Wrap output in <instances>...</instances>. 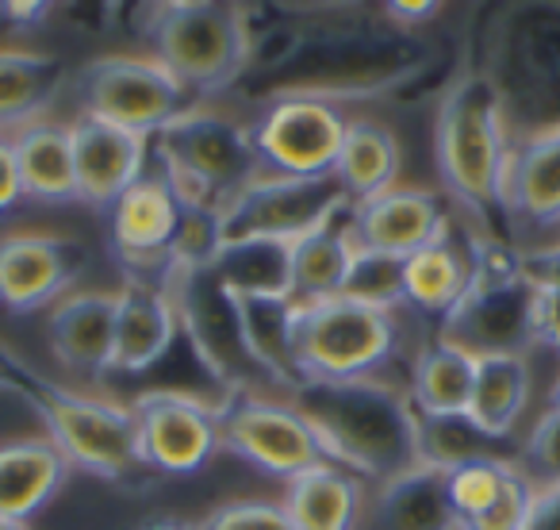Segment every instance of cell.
Wrapping results in <instances>:
<instances>
[{
    "mask_svg": "<svg viewBox=\"0 0 560 530\" xmlns=\"http://www.w3.org/2000/svg\"><path fill=\"white\" fill-rule=\"evenodd\" d=\"M292 407L307 419L330 465L373 484L422 465L411 396L384 381H304Z\"/></svg>",
    "mask_w": 560,
    "mask_h": 530,
    "instance_id": "1",
    "label": "cell"
},
{
    "mask_svg": "<svg viewBox=\"0 0 560 530\" xmlns=\"http://www.w3.org/2000/svg\"><path fill=\"white\" fill-rule=\"evenodd\" d=\"M427 47L399 27H342L296 39L289 50L261 62L249 78L254 96H315V101H353L388 96L422 70Z\"/></svg>",
    "mask_w": 560,
    "mask_h": 530,
    "instance_id": "2",
    "label": "cell"
},
{
    "mask_svg": "<svg viewBox=\"0 0 560 530\" xmlns=\"http://www.w3.org/2000/svg\"><path fill=\"white\" fill-rule=\"evenodd\" d=\"M434 158L442 185L483 223L480 234H495L491 211L506 219L503 181L511 162V127L503 101L483 70L460 73L445 89L434 124Z\"/></svg>",
    "mask_w": 560,
    "mask_h": 530,
    "instance_id": "3",
    "label": "cell"
},
{
    "mask_svg": "<svg viewBox=\"0 0 560 530\" xmlns=\"http://www.w3.org/2000/svg\"><path fill=\"white\" fill-rule=\"evenodd\" d=\"M142 39L154 62L188 96H211L246 78L254 66V32L249 16L234 4L211 0H162L142 9Z\"/></svg>",
    "mask_w": 560,
    "mask_h": 530,
    "instance_id": "4",
    "label": "cell"
},
{
    "mask_svg": "<svg viewBox=\"0 0 560 530\" xmlns=\"http://www.w3.org/2000/svg\"><path fill=\"white\" fill-rule=\"evenodd\" d=\"M522 135L560 124V0H526L499 12L488 39V70Z\"/></svg>",
    "mask_w": 560,
    "mask_h": 530,
    "instance_id": "5",
    "label": "cell"
},
{
    "mask_svg": "<svg viewBox=\"0 0 560 530\" xmlns=\"http://www.w3.org/2000/svg\"><path fill=\"white\" fill-rule=\"evenodd\" d=\"M472 285L442 320L438 338L472 358L514 354L534 346V285L522 277V250L499 234H472Z\"/></svg>",
    "mask_w": 560,
    "mask_h": 530,
    "instance_id": "6",
    "label": "cell"
},
{
    "mask_svg": "<svg viewBox=\"0 0 560 530\" xmlns=\"http://www.w3.org/2000/svg\"><path fill=\"white\" fill-rule=\"evenodd\" d=\"M27 407L39 415L47 438L62 450L70 469H85L116 484H135V476L147 469L131 407L73 392L43 373H35Z\"/></svg>",
    "mask_w": 560,
    "mask_h": 530,
    "instance_id": "7",
    "label": "cell"
},
{
    "mask_svg": "<svg viewBox=\"0 0 560 530\" xmlns=\"http://www.w3.org/2000/svg\"><path fill=\"white\" fill-rule=\"evenodd\" d=\"M396 312L350 297L307 300L292 315V361L304 381H365L396 354Z\"/></svg>",
    "mask_w": 560,
    "mask_h": 530,
    "instance_id": "8",
    "label": "cell"
},
{
    "mask_svg": "<svg viewBox=\"0 0 560 530\" xmlns=\"http://www.w3.org/2000/svg\"><path fill=\"white\" fill-rule=\"evenodd\" d=\"M350 208L335 177H280L261 173L219 211V231L226 242H284L292 246L312 227Z\"/></svg>",
    "mask_w": 560,
    "mask_h": 530,
    "instance_id": "9",
    "label": "cell"
},
{
    "mask_svg": "<svg viewBox=\"0 0 560 530\" xmlns=\"http://www.w3.org/2000/svg\"><path fill=\"white\" fill-rule=\"evenodd\" d=\"M81 93V116L108 119L127 131H139L154 139L165 124L192 112V96L170 78L165 66L154 58H131V55H104L93 58L78 73Z\"/></svg>",
    "mask_w": 560,
    "mask_h": 530,
    "instance_id": "10",
    "label": "cell"
},
{
    "mask_svg": "<svg viewBox=\"0 0 560 530\" xmlns=\"http://www.w3.org/2000/svg\"><path fill=\"white\" fill-rule=\"evenodd\" d=\"M219 450L234 453L277 481H296L307 469L327 465V453L292 400L280 404L254 392H231L219 404Z\"/></svg>",
    "mask_w": 560,
    "mask_h": 530,
    "instance_id": "11",
    "label": "cell"
},
{
    "mask_svg": "<svg viewBox=\"0 0 560 530\" xmlns=\"http://www.w3.org/2000/svg\"><path fill=\"white\" fill-rule=\"evenodd\" d=\"M170 292L180 315V331L192 343L200 366L223 384L226 396L231 392H249V384L265 373L254 361V354H249L234 292L211 274V265L208 269L173 274Z\"/></svg>",
    "mask_w": 560,
    "mask_h": 530,
    "instance_id": "12",
    "label": "cell"
},
{
    "mask_svg": "<svg viewBox=\"0 0 560 530\" xmlns=\"http://www.w3.org/2000/svg\"><path fill=\"white\" fill-rule=\"evenodd\" d=\"M150 142H154L158 165H170V170H180L192 181H200L219 200V211L249 181L261 177V162H257L249 131L234 119L215 116V112H185L180 119L165 124Z\"/></svg>",
    "mask_w": 560,
    "mask_h": 530,
    "instance_id": "13",
    "label": "cell"
},
{
    "mask_svg": "<svg viewBox=\"0 0 560 530\" xmlns=\"http://www.w3.org/2000/svg\"><path fill=\"white\" fill-rule=\"evenodd\" d=\"M346 127L350 119L338 104L315 101V96H280L249 127V139H254L261 173L330 177Z\"/></svg>",
    "mask_w": 560,
    "mask_h": 530,
    "instance_id": "14",
    "label": "cell"
},
{
    "mask_svg": "<svg viewBox=\"0 0 560 530\" xmlns=\"http://www.w3.org/2000/svg\"><path fill=\"white\" fill-rule=\"evenodd\" d=\"M142 465L154 473L192 476L219 453V407L180 389L139 392L131 404Z\"/></svg>",
    "mask_w": 560,
    "mask_h": 530,
    "instance_id": "15",
    "label": "cell"
},
{
    "mask_svg": "<svg viewBox=\"0 0 560 530\" xmlns=\"http://www.w3.org/2000/svg\"><path fill=\"white\" fill-rule=\"evenodd\" d=\"M180 223V204L162 181V173H142L108 208V239L124 274L135 281H173L170 246Z\"/></svg>",
    "mask_w": 560,
    "mask_h": 530,
    "instance_id": "16",
    "label": "cell"
},
{
    "mask_svg": "<svg viewBox=\"0 0 560 530\" xmlns=\"http://www.w3.org/2000/svg\"><path fill=\"white\" fill-rule=\"evenodd\" d=\"M89 254L78 239L50 231H16L0 239V308L32 315L66 300V289L81 277Z\"/></svg>",
    "mask_w": 560,
    "mask_h": 530,
    "instance_id": "17",
    "label": "cell"
},
{
    "mask_svg": "<svg viewBox=\"0 0 560 530\" xmlns=\"http://www.w3.org/2000/svg\"><path fill=\"white\" fill-rule=\"evenodd\" d=\"M70 147L78 200L89 204V208L108 211L147 173L150 139L139 131L108 124V119L78 116L70 124Z\"/></svg>",
    "mask_w": 560,
    "mask_h": 530,
    "instance_id": "18",
    "label": "cell"
},
{
    "mask_svg": "<svg viewBox=\"0 0 560 530\" xmlns=\"http://www.w3.org/2000/svg\"><path fill=\"white\" fill-rule=\"evenodd\" d=\"M353 234H358V246L365 250H384V254L411 257L415 250L430 246L434 239H442L450 231V216H445V204L430 188H411L396 185L381 196H369V200L353 204L350 208Z\"/></svg>",
    "mask_w": 560,
    "mask_h": 530,
    "instance_id": "19",
    "label": "cell"
},
{
    "mask_svg": "<svg viewBox=\"0 0 560 530\" xmlns=\"http://www.w3.org/2000/svg\"><path fill=\"white\" fill-rule=\"evenodd\" d=\"M503 208L506 223L529 227V231L560 227V124L511 139Z\"/></svg>",
    "mask_w": 560,
    "mask_h": 530,
    "instance_id": "20",
    "label": "cell"
},
{
    "mask_svg": "<svg viewBox=\"0 0 560 530\" xmlns=\"http://www.w3.org/2000/svg\"><path fill=\"white\" fill-rule=\"evenodd\" d=\"M180 315L173 304L170 285L135 281L127 277L119 289L116 312V354H112V373L139 377L154 369L177 343Z\"/></svg>",
    "mask_w": 560,
    "mask_h": 530,
    "instance_id": "21",
    "label": "cell"
},
{
    "mask_svg": "<svg viewBox=\"0 0 560 530\" xmlns=\"http://www.w3.org/2000/svg\"><path fill=\"white\" fill-rule=\"evenodd\" d=\"M116 312L119 292H70L58 300L50 312L47 335L58 366L81 377L112 373V354H116Z\"/></svg>",
    "mask_w": 560,
    "mask_h": 530,
    "instance_id": "22",
    "label": "cell"
},
{
    "mask_svg": "<svg viewBox=\"0 0 560 530\" xmlns=\"http://www.w3.org/2000/svg\"><path fill=\"white\" fill-rule=\"evenodd\" d=\"M70 461L62 458L47 430L0 438V515L4 519H35L62 492Z\"/></svg>",
    "mask_w": 560,
    "mask_h": 530,
    "instance_id": "23",
    "label": "cell"
},
{
    "mask_svg": "<svg viewBox=\"0 0 560 530\" xmlns=\"http://www.w3.org/2000/svg\"><path fill=\"white\" fill-rule=\"evenodd\" d=\"M358 530H460L445 492V469L415 465L396 481L376 484L373 504L361 507Z\"/></svg>",
    "mask_w": 560,
    "mask_h": 530,
    "instance_id": "24",
    "label": "cell"
},
{
    "mask_svg": "<svg viewBox=\"0 0 560 530\" xmlns=\"http://www.w3.org/2000/svg\"><path fill=\"white\" fill-rule=\"evenodd\" d=\"M350 208L335 211V216L323 219L319 227H312L304 239H296L289 246V281L296 304L342 292L350 262L358 254V234H353Z\"/></svg>",
    "mask_w": 560,
    "mask_h": 530,
    "instance_id": "25",
    "label": "cell"
},
{
    "mask_svg": "<svg viewBox=\"0 0 560 530\" xmlns=\"http://www.w3.org/2000/svg\"><path fill=\"white\" fill-rule=\"evenodd\" d=\"M12 154H16L20 185L24 196L43 204L78 200V177H73V147L70 124H24L9 135Z\"/></svg>",
    "mask_w": 560,
    "mask_h": 530,
    "instance_id": "26",
    "label": "cell"
},
{
    "mask_svg": "<svg viewBox=\"0 0 560 530\" xmlns=\"http://www.w3.org/2000/svg\"><path fill=\"white\" fill-rule=\"evenodd\" d=\"M404 285H407V308L422 315L445 320L460 297L472 285V250H460L453 242V227L434 239L430 246L415 250L404 265Z\"/></svg>",
    "mask_w": 560,
    "mask_h": 530,
    "instance_id": "27",
    "label": "cell"
},
{
    "mask_svg": "<svg viewBox=\"0 0 560 530\" xmlns=\"http://www.w3.org/2000/svg\"><path fill=\"white\" fill-rule=\"evenodd\" d=\"M399 165H404V150H399V139L388 127L373 124V119H350L330 177L342 185L350 204H361L369 196L396 188Z\"/></svg>",
    "mask_w": 560,
    "mask_h": 530,
    "instance_id": "28",
    "label": "cell"
},
{
    "mask_svg": "<svg viewBox=\"0 0 560 530\" xmlns=\"http://www.w3.org/2000/svg\"><path fill=\"white\" fill-rule=\"evenodd\" d=\"M361 484L338 465H315L304 476L289 481L284 511L296 530H358L361 519Z\"/></svg>",
    "mask_w": 560,
    "mask_h": 530,
    "instance_id": "29",
    "label": "cell"
},
{
    "mask_svg": "<svg viewBox=\"0 0 560 530\" xmlns=\"http://www.w3.org/2000/svg\"><path fill=\"white\" fill-rule=\"evenodd\" d=\"M529 404V361L514 354L495 358H476L472 400H468V419L491 438H514L522 412Z\"/></svg>",
    "mask_w": 560,
    "mask_h": 530,
    "instance_id": "30",
    "label": "cell"
},
{
    "mask_svg": "<svg viewBox=\"0 0 560 530\" xmlns=\"http://www.w3.org/2000/svg\"><path fill=\"white\" fill-rule=\"evenodd\" d=\"M472 381H476V358L457 346L427 343L419 350L411 366V407L415 415H430V419H442V415H465L468 400H472Z\"/></svg>",
    "mask_w": 560,
    "mask_h": 530,
    "instance_id": "31",
    "label": "cell"
},
{
    "mask_svg": "<svg viewBox=\"0 0 560 530\" xmlns=\"http://www.w3.org/2000/svg\"><path fill=\"white\" fill-rule=\"evenodd\" d=\"M66 81L62 58L43 50L0 47V127L35 124Z\"/></svg>",
    "mask_w": 560,
    "mask_h": 530,
    "instance_id": "32",
    "label": "cell"
},
{
    "mask_svg": "<svg viewBox=\"0 0 560 530\" xmlns=\"http://www.w3.org/2000/svg\"><path fill=\"white\" fill-rule=\"evenodd\" d=\"M419 419V458L422 465L457 469L468 461H499V465H522V442L514 438H491L476 427L468 415H415Z\"/></svg>",
    "mask_w": 560,
    "mask_h": 530,
    "instance_id": "33",
    "label": "cell"
},
{
    "mask_svg": "<svg viewBox=\"0 0 560 530\" xmlns=\"http://www.w3.org/2000/svg\"><path fill=\"white\" fill-rule=\"evenodd\" d=\"M211 274L234 297H292L284 242H226L211 262Z\"/></svg>",
    "mask_w": 560,
    "mask_h": 530,
    "instance_id": "34",
    "label": "cell"
},
{
    "mask_svg": "<svg viewBox=\"0 0 560 530\" xmlns=\"http://www.w3.org/2000/svg\"><path fill=\"white\" fill-rule=\"evenodd\" d=\"M404 265L407 257L384 254V250H365L358 246L350 262V274L342 281L338 297H350L358 304L384 308V312H396L407 304V285H404Z\"/></svg>",
    "mask_w": 560,
    "mask_h": 530,
    "instance_id": "35",
    "label": "cell"
},
{
    "mask_svg": "<svg viewBox=\"0 0 560 530\" xmlns=\"http://www.w3.org/2000/svg\"><path fill=\"white\" fill-rule=\"evenodd\" d=\"M503 473L506 465H499V461H468V465L445 469V492H450L457 522L476 519L495 504L499 488H503Z\"/></svg>",
    "mask_w": 560,
    "mask_h": 530,
    "instance_id": "36",
    "label": "cell"
},
{
    "mask_svg": "<svg viewBox=\"0 0 560 530\" xmlns=\"http://www.w3.org/2000/svg\"><path fill=\"white\" fill-rule=\"evenodd\" d=\"M534 496H537V484L526 476V469L506 465L503 488H499L495 504L483 515H476V519L460 522V530H526Z\"/></svg>",
    "mask_w": 560,
    "mask_h": 530,
    "instance_id": "37",
    "label": "cell"
},
{
    "mask_svg": "<svg viewBox=\"0 0 560 530\" xmlns=\"http://www.w3.org/2000/svg\"><path fill=\"white\" fill-rule=\"evenodd\" d=\"M522 469L537 488H560V412L545 407L522 442Z\"/></svg>",
    "mask_w": 560,
    "mask_h": 530,
    "instance_id": "38",
    "label": "cell"
},
{
    "mask_svg": "<svg viewBox=\"0 0 560 530\" xmlns=\"http://www.w3.org/2000/svg\"><path fill=\"white\" fill-rule=\"evenodd\" d=\"M196 530H296L289 519L284 504H269V499H234L215 511H208Z\"/></svg>",
    "mask_w": 560,
    "mask_h": 530,
    "instance_id": "39",
    "label": "cell"
},
{
    "mask_svg": "<svg viewBox=\"0 0 560 530\" xmlns=\"http://www.w3.org/2000/svg\"><path fill=\"white\" fill-rule=\"evenodd\" d=\"M522 277L534 285V292L560 289V242L522 250Z\"/></svg>",
    "mask_w": 560,
    "mask_h": 530,
    "instance_id": "40",
    "label": "cell"
},
{
    "mask_svg": "<svg viewBox=\"0 0 560 530\" xmlns=\"http://www.w3.org/2000/svg\"><path fill=\"white\" fill-rule=\"evenodd\" d=\"M534 343L560 354V289H541L534 297Z\"/></svg>",
    "mask_w": 560,
    "mask_h": 530,
    "instance_id": "41",
    "label": "cell"
},
{
    "mask_svg": "<svg viewBox=\"0 0 560 530\" xmlns=\"http://www.w3.org/2000/svg\"><path fill=\"white\" fill-rule=\"evenodd\" d=\"M35 384V369L20 358L12 346L0 343V396H12V400H24L27 404V392Z\"/></svg>",
    "mask_w": 560,
    "mask_h": 530,
    "instance_id": "42",
    "label": "cell"
},
{
    "mask_svg": "<svg viewBox=\"0 0 560 530\" xmlns=\"http://www.w3.org/2000/svg\"><path fill=\"white\" fill-rule=\"evenodd\" d=\"M384 16H388L392 27L415 35L422 24H430V20L442 16V4H438V0H392L388 9H384Z\"/></svg>",
    "mask_w": 560,
    "mask_h": 530,
    "instance_id": "43",
    "label": "cell"
},
{
    "mask_svg": "<svg viewBox=\"0 0 560 530\" xmlns=\"http://www.w3.org/2000/svg\"><path fill=\"white\" fill-rule=\"evenodd\" d=\"M20 200H24V185H20L16 154H12L9 135H0V216L16 208Z\"/></svg>",
    "mask_w": 560,
    "mask_h": 530,
    "instance_id": "44",
    "label": "cell"
},
{
    "mask_svg": "<svg viewBox=\"0 0 560 530\" xmlns=\"http://www.w3.org/2000/svg\"><path fill=\"white\" fill-rule=\"evenodd\" d=\"M47 16H50L47 0H9V4H0V20L12 24L16 32H27V27L43 24Z\"/></svg>",
    "mask_w": 560,
    "mask_h": 530,
    "instance_id": "45",
    "label": "cell"
},
{
    "mask_svg": "<svg viewBox=\"0 0 560 530\" xmlns=\"http://www.w3.org/2000/svg\"><path fill=\"white\" fill-rule=\"evenodd\" d=\"M526 530H560V488H537Z\"/></svg>",
    "mask_w": 560,
    "mask_h": 530,
    "instance_id": "46",
    "label": "cell"
},
{
    "mask_svg": "<svg viewBox=\"0 0 560 530\" xmlns=\"http://www.w3.org/2000/svg\"><path fill=\"white\" fill-rule=\"evenodd\" d=\"M142 530H196V527H185V522H170V519H162V522H150V527H142Z\"/></svg>",
    "mask_w": 560,
    "mask_h": 530,
    "instance_id": "47",
    "label": "cell"
},
{
    "mask_svg": "<svg viewBox=\"0 0 560 530\" xmlns=\"http://www.w3.org/2000/svg\"><path fill=\"white\" fill-rule=\"evenodd\" d=\"M0 530H32V527L20 522V519H4V515H0Z\"/></svg>",
    "mask_w": 560,
    "mask_h": 530,
    "instance_id": "48",
    "label": "cell"
},
{
    "mask_svg": "<svg viewBox=\"0 0 560 530\" xmlns=\"http://www.w3.org/2000/svg\"><path fill=\"white\" fill-rule=\"evenodd\" d=\"M549 407H557V412H560V377L552 381V389H549Z\"/></svg>",
    "mask_w": 560,
    "mask_h": 530,
    "instance_id": "49",
    "label": "cell"
}]
</instances>
